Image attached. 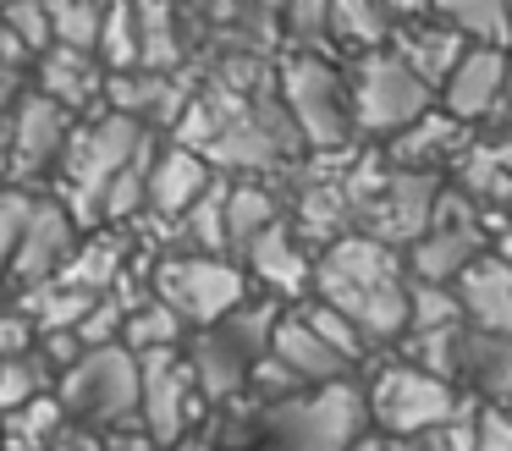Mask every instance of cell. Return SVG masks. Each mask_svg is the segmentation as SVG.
<instances>
[{
  "mask_svg": "<svg viewBox=\"0 0 512 451\" xmlns=\"http://www.w3.org/2000/svg\"><path fill=\"white\" fill-rule=\"evenodd\" d=\"M358 435H369L364 385L331 380L309 385L287 402H259L254 451H347Z\"/></svg>",
  "mask_w": 512,
  "mask_h": 451,
  "instance_id": "obj_1",
  "label": "cell"
},
{
  "mask_svg": "<svg viewBox=\"0 0 512 451\" xmlns=\"http://www.w3.org/2000/svg\"><path fill=\"white\" fill-rule=\"evenodd\" d=\"M144 138H149V127L116 116V110H100V116L72 127L67 149H61V160H56V176H61V204L72 209L78 226L100 220V193L111 187V176L144 149Z\"/></svg>",
  "mask_w": 512,
  "mask_h": 451,
  "instance_id": "obj_2",
  "label": "cell"
},
{
  "mask_svg": "<svg viewBox=\"0 0 512 451\" xmlns=\"http://www.w3.org/2000/svg\"><path fill=\"white\" fill-rule=\"evenodd\" d=\"M149 292L166 308H177V319L188 330H204V325H221L237 303H248L254 281L226 253H166L149 270Z\"/></svg>",
  "mask_w": 512,
  "mask_h": 451,
  "instance_id": "obj_3",
  "label": "cell"
},
{
  "mask_svg": "<svg viewBox=\"0 0 512 451\" xmlns=\"http://www.w3.org/2000/svg\"><path fill=\"white\" fill-rule=\"evenodd\" d=\"M56 396L72 424L89 429H133L138 424V358L116 347H89L72 369L56 374Z\"/></svg>",
  "mask_w": 512,
  "mask_h": 451,
  "instance_id": "obj_4",
  "label": "cell"
},
{
  "mask_svg": "<svg viewBox=\"0 0 512 451\" xmlns=\"http://www.w3.org/2000/svg\"><path fill=\"white\" fill-rule=\"evenodd\" d=\"M364 407H369V429L419 446L430 429H441L463 407V391L452 380H435V374L413 369L408 358H397L364 385Z\"/></svg>",
  "mask_w": 512,
  "mask_h": 451,
  "instance_id": "obj_5",
  "label": "cell"
},
{
  "mask_svg": "<svg viewBox=\"0 0 512 451\" xmlns=\"http://www.w3.org/2000/svg\"><path fill=\"white\" fill-rule=\"evenodd\" d=\"M276 94H281V110L287 121L298 127V138L309 149L331 154V149H347L353 138V110H347V83L325 55L303 50L281 66L276 77Z\"/></svg>",
  "mask_w": 512,
  "mask_h": 451,
  "instance_id": "obj_6",
  "label": "cell"
},
{
  "mask_svg": "<svg viewBox=\"0 0 512 451\" xmlns=\"http://www.w3.org/2000/svg\"><path fill=\"white\" fill-rule=\"evenodd\" d=\"M347 110H353V132L397 138L424 110H435V88H424L391 50H369L353 61V77H347Z\"/></svg>",
  "mask_w": 512,
  "mask_h": 451,
  "instance_id": "obj_7",
  "label": "cell"
},
{
  "mask_svg": "<svg viewBox=\"0 0 512 451\" xmlns=\"http://www.w3.org/2000/svg\"><path fill=\"white\" fill-rule=\"evenodd\" d=\"M479 253H485V215H479V204L463 193V187H441V193H435L430 226H424V237L413 242L402 259H408L413 281L452 286Z\"/></svg>",
  "mask_w": 512,
  "mask_h": 451,
  "instance_id": "obj_8",
  "label": "cell"
},
{
  "mask_svg": "<svg viewBox=\"0 0 512 451\" xmlns=\"http://www.w3.org/2000/svg\"><path fill=\"white\" fill-rule=\"evenodd\" d=\"M204 413H210V407H204L199 385H193V369H188V358H182V347L138 358V429H144L155 446L199 435Z\"/></svg>",
  "mask_w": 512,
  "mask_h": 451,
  "instance_id": "obj_9",
  "label": "cell"
},
{
  "mask_svg": "<svg viewBox=\"0 0 512 451\" xmlns=\"http://www.w3.org/2000/svg\"><path fill=\"white\" fill-rule=\"evenodd\" d=\"M435 193H441V176H424V171H386V182L353 209V231L386 242V248L408 253L413 242L424 237L435 215Z\"/></svg>",
  "mask_w": 512,
  "mask_h": 451,
  "instance_id": "obj_10",
  "label": "cell"
},
{
  "mask_svg": "<svg viewBox=\"0 0 512 451\" xmlns=\"http://www.w3.org/2000/svg\"><path fill=\"white\" fill-rule=\"evenodd\" d=\"M78 121L45 94H23L12 105V154H6V182H34V176L56 171L61 149H67Z\"/></svg>",
  "mask_w": 512,
  "mask_h": 451,
  "instance_id": "obj_11",
  "label": "cell"
},
{
  "mask_svg": "<svg viewBox=\"0 0 512 451\" xmlns=\"http://www.w3.org/2000/svg\"><path fill=\"white\" fill-rule=\"evenodd\" d=\"M78 220H72V209L61 204V198H34V215H28L23 237H17L12 248V264H6V281L17 286V292H28V286L39 281H56V270L72 259V248H78Z\"/></svg>",
  "mask_w": 512,
  "mask_h": 451,
  "instance_id": "obj_12",
  "label": "cell"
},
{
  "mask_svg": "<svg viewBox=\"0 0 512 451\" xmlns=\"http://www.w3.org/2000/svg\"><path fill=\"white\" fill-rule=\"evenodd\" d=\"M507 50H485V44H468L463 61L452 66V77L441 83V110L463 127L485 116H501V88H507Z\"/></svg>",
  "mask_w": 512,
  "mask_h": 451,
  "instance_id": "obj_13",
  "label": "cell"
},
{
  "mask_svg": "<svg viewBox=\"0 0 512 451\" xmlns=\"http://www.w3.org/2000/svg\"><path fill=\"white\" fill-rule=\"evenodd\" d=\"M237 264H243L248 281L270 286V297H303V292H314V259H309V248L292 237L287 220H276V226L259 231V237L237 253Z\"/></svg>",
  "mask_w": 512,
  "mask_h": 451,
  "instance_id": "obj_14",
  "label": "cell"
},
{
  "mask_svg": "<svg viewBox=\"0 0 512 451\" xmlns=\"http://www.w3.org/2000/svg\"><path fill=\"white\" fill-rule=\"evenodd\" d=\"M105 77L111 72L100 66V55L50 44V50L39 55V88L34 94L56 99L67 116H100L105 110Z\"/></svg>",
  "mask_w": 512,
  "mask_h": 451,
  "instance_id": "obj_15",
  "label": "cell"
},
{
  "mask_svg": "<svg viewBox=\"0 0 512 451\" xmlns=\"http://www.w3.org/2000/svg\"><path fill=\"white\" fill-rule=\"evenodd\" d=\"M215 187V171L210 160H204L199 149H182V143H166V149H155V160H149V193H144V209L160 220H177L188 215L193 204H199L204 193Z\"/></svg>",
  "mask_w": 512,
  "mask_h": 451,
  "instance_id": "obj_16",
  "label": "cell"
},
{
  "mask_svg": "<svg viewBox=\"0 0 512 451\" xmlns=\"http://www.w3.org/2000/svg\"><path fill=\"white\" fill-rule=\"evenodd\" d=\"M457 385L474 402L512 407V336L463 325V336H457Z\"/></svg>",
  "mask_w": 512,
  "mask_h": 451,
  "instance_id": "obj_17",
  "label": "cell"
},
{
  "mask_svg": "<svg viewBox=\"0 0 512 451\" xmlns=\"http://www.w3.org/2000/svg\"><path fill=\"white\" fill-rule=\"evenodd\" d=\"M182 105H188V88L171 72H144V66H133V72L105 77V110L138 121V127H149V121H155V127H177Z\"/></svg>",
  "mask_w": 512,
  "mask_h": 451,
  "instance_id": "obj_18",
  "label": "cell"
},
{
  "mask_svg": "<svg viewBox=\"0 0 512 451\" xmlns=\"http://www.w3.org/2000/svg\"><path fill=\"white\" fill-rule=\"evenodd\" d=\"M182 358H188V369H193V385H199L204 407H226V402H237V396L248 391V358L215 325L188 330Z\"/></svg>",
  "mask_w": 512,
  "mask_h": 451,
  "instance_id": "obj_19",
  "label": "cell"
},
{
  "mask_svg": "<svg viewBox=\"0 0 512 451\" xmlns=\"http://www.w3.org/2000/svg\"><path fill=\"white\" fill-rule=\"evenodd\" d=\"M452 292H457V303H463L468 325L512 336V259H501V253H479V259L452 281Z\"/></svg>",
  "mask_w": 512,
  "mask_h": 451,
  "instance_id": "obj_20",
  "label": "cell"
},
{
  "mask_svg": "<svg viewBox=\"0 0 512 451\" xmlns=\"http://www.w3.org/2000/svg\"><path fill=\"white\" fill-rule=\"evenodd\" d=\"M463 121H452L446 110H424L413 127H402L386 149L391 171H424V176H441L446 160H463Z\"/></svg>",
  "mask_w": 512,
  "mask_h": 451,
  "instance_id": "obj_21",
  "label": "cell"
},
{
  "mask_svg": "<svg viewBox=\"0 0 512 451\" xmlns=\"http://www.w3.org/2000/svg\"><path fill=\"white\" fill-rule=\"evenodd\" d=\"M386 50L397 55V61L408 66L424 88H441L446 77H452V66L463 61L468 44L457 39L446 22H397V28H391V39H386Z\"/></svg>",
  "mask_w": 512,
  "mask_h": 451,
  "instance_id": "obj_22",
  "label": "cell"
},
{
  "mask_svg": "<svg viewBox=\"0 0 512 451\" xmlns=\"http://www.w3.org/2000/svg\"><path fill=\"white\" fill-rule=\"evenodd\" d=\"M270 352H276L281 363H287L292 374H298L303 385H331V380H347V369L353 363L336 358L331 347H325L320 336H314V325L298 314V308H287L276 325V336H270Z\"/></svg>",
  "mask_w": 512,
  "mask_h": 451,
  "instance_id": "obj_23",
  "label": "cell"
},
{
  "mask_svg": "<svg viewBox=\"0 0 512 451\" xmlns=\"http://www.w3.org/2000/svg\"><path fill=\"white\" fill-rule=\"evenodd\" d=\"M122 275H127V237H116V231H94L89 242L72 248V259L56 270V281L100 297V292H116Z\"/></svg>",
  "mask_w": 512,
  "mask_h": 451,
  "instance_id": "obj_24",
  "label": "cell"
},
{
  "mask_svg": "<svg viewBox=\"0 0 512 451\" xmlns=\"http://www.w3.org/2000/svg\"><path fill=\"white\" fill-rule=\"evenodd\" d=\"M276 220H287V215H281V193L265 176H243V182L226 187V253H243Z\"/></svg>",
  "mask_w": 512,
  "mask_h": 451,
  "instance_id": "obj_25",
  "label": "cell"
},
{
  "mask_svg": "<svg viewBox=\"0 0 512 451\" xmlns=\"http://www.w3.org/2000/svg\"><path fill=\"white\" fill-rule=\"evenodd\" d=\"M430 11L463 44H485V50L512 44V0H430Z\"/></svg>",
  "mask_w": 512,
  "mask_h": 451,
  "instance_id": "obj_26",
  "label": "cell"
},
{
  "mask_svg": "<svg viewBox=\"0 0 512 451\" xmlns=\"http://www.w3.org/2000/svg\"><path fill=\"white\" fill-rule=\"evenodd\" d=\"M188 341V325L177 319V308H166L155 292H144L138 303H127L122 319V347L133 358H149V352H177Z\"/></svg>",
  "mask_w": 512,
  "mask_h": 451,
  "instance_id": "obj_27",
  "label": "cell"
},
{
  "mask_svg": "<svg viewBox=\"0 0 512 451\" xmlns=\"http://www.w3.org/2000/svg\"><path fill=\"white\" fill-rule=\"evenodd\" d=\"M61 429H67V407L56 391H45L12 413H0V451H50Z\"/></svg>",
  "mask_w": 512,
  "mask_h": 451,
  "instance_id": "obj_28",
  "label": "cell"
},
{
  "mask_svg": "<svg viewBox=\"0 0 512 451\" xmlns=\"http://www.w3.org/2000/svg\"><path fill=\"white\" fill-rule=\"evenodd\" d=\"M281 314H287V308H281L276 297H248V303H237L215 330H221V336L232 341L248 363H254V358H265V352H270V336H276Z\"/></svg>",
  "mask_w": 512,
  "mask_h": 451,
  "instance_id": "obj_29",
  "label": "cell"
},
{
  "mask_svg": "<svg viewBox=\"0 0 512 451\" xmlns=\"http://www.w3.org/2000/svg\"><path fill=\"white\" fill-rule=\"evenodd\" d=\"M171 231H177L182 253H226V182L210 187L188 215L171 220Z\"/></svg>",
  "mask_w": 512,
  "mask_h": 451,
  "instance_id": "obj_30",
  "label": "cell"
},
{
  "mask_svg": "<svg viewBox=\"0 0 512 451\" xmlns=\"http://www.w3.org/2000/svg\"><path fill=\"white\" fill-rule=\"evenodd\" d=\"M463 303L452 286L435 281H413L408 275V336H430V330H463Z\"/></svg>",
  "mask_w": 512,
  "mask_h": 451,
  "instance_id": "obj_31",
  "label": "cell"
},
{
  "mask_svg": "<svg viewBox=\"0 0 512 451\" xmlns=\"http://www.w3.org/2000/svg\"><path fill=\"white\" fill-rule=\"evenodd\" d=\"M331 39L358 44V50H386L391 17L375 0H331Z\"/></svg>",
  "mask_w": 512,
  "mask_h": 451,
  "instance_id": "obj_32",
  "label": "cell"
},
{
  "mask_svg": "<svg viewBox=\"0 0 512 451\" xmlns=\"http://www.w3.org/2000/svg\"><path fill=\"white\" fill-rule=\"evenodd\" d=\"M105 6H111V0H45V11H50V39L67 44V50H89V55H94V39H100Z\"/></svg>",
  "mask_w": 512,
  "mask_h": 451,
  "instance_id": "obj_33",
  "label": "cell"
},
{
  "mask_svg": "<svg viewBox=\"0 0 512 451\" xmlns=\"http://www.w3.org/2000/svg\"><path fill=\"white\" fill-rule=\"evenodd\" d=\"M94 55H100L105 72H133V66H138V17H133L127 0H111V6H105Z\"/></svg>",
  "mask_w": 512,
  "mask_h": 451,
  "instance_id": "obj_34",
  "label": "cell"
},
{
  "mask_svg": "<svg viewBox=\"0 0 512 451\" xmlns=\"http://www.w3.org/2000/svg\"><path fill=\"white\" fill-rule=\"evenodd\" d=\"M56 391V374L39 352H12V358H0V413H12V407L34 402V396Z\"/></svg>",
  "mask_w": 512,
  "mask_h": 451,
  "instance_id": "obj_35",
  "label": "cell"
},
{
  "mask_svg": "<svg viewBox=\"0 0 512 451\" xmlns=\"http://www.w3.org/2000/svg\"><path fill=\"white\" fill-rule=\"evenodd\" d=\"M457 176H463V193L474 198V204H512V176L490 160L485 143H479V149H463Z\"/></svg>",
  "mask_w": 512,
  "mask_h": 451,
  "instance_id": "obj_36",
  "label": "cell"
},
{
  "mask_svg": "<svg viewBox=\"0 0 512 451\" xmlns=\"http://www.w3.org/2000/svg\"><path fill=\"white\" fill-rule=\"evenodd\" d=\"M298 314L309 319V325H314V336H320L325 347L336 352V358H347V363L369 358V341L358 336V330H353V319H347V314H336L331 303H320V297H309V303H303Z\"/></svg>",
  "mask_w": 512,
  "mask_h": 451,
  "instance_id": "obj_37",
  "label": "cell"
},
{
  "mask_svg": "<svg viewBox=\"0 0 512 451\" xmlns=\"http://www.w3.org/2000/svg\"><path fill=\"white\" fill-rule=\"evenodd\" d=\"M122 319H127V297L122 292H100L89 303V314L72 325V336L83 341V352L89 347H116V341H122Z\"/></svg>",
  "mask_w": 512,
  "mask_h": 451,
  "instance_id": "obj_38",
  "label": "cell"
},
{
  "mask_svg": "<svg viewBox=\"0 0 512 451\" xmlns=\"http://www.w3.org/2000/svg\"><path fill=\"white\" fill-rule=\"evenodd\" d=\"M34 187H23V182H6L0 187V275H6V264H12V248H17V237H23V226H28V215H34Z\"/></svg>",
  "mask_w": 512,
  "mask_h": 451,
  "instance_id": "obj_39",
  "label": "cell"
},
{
  "mask_svg": "<svg viewBox=\"0 0 512 451\" xmlns=\"http://www.w3.org/2000/svg\"><path fill=\"white\" fill-rule=\"evenodd\" d=\"M0 17H6V28H12L34 55H45L50 44H56V39H50V11H45V0H12V6H0Z\"/></svg>",
  "mask_w": 512,
  "mask_h": 451,
  "instance_id": "obj_40",
  "label": "cell"
},
{
  "mask_svg": "<svg viewBox=\"0 0 512 451\" xmlns=\"http://www.w3.org/2000/svg\"><path fill=\"white\" fill-rule=\"evenodd\" d=\"M281 11H287V33L303 39V44H314V39L331 33V0H287Z\"/></svg>",
  "mask_w": 512,
  "mask_h": 451,
  "instance_id": "obj_41",
  "label": "cell"
},
{
  "mask_svg": "<svg viewBox=\"0 0 512 451\" xmlns=\"http://www.w3.org/2000/svg\"><path fill=\"white\" fill-rule=\"evenodd\" d=\"M34 341H39V330L28 325V314L23 308H0V358H12V352H34Z\"/></svg>",
  "mask_w": 512,
  "mask_h": 451,
  "instance_id": "obj_42",
  "label": "cell"
},
{
  "mask_svg": "<svg viewBox=\"0 0 512 451\" xmlns=\"http://www.w3.org/2000/svg\"><path fill=\"white\" fill-rule=\"evenodd\" d=\"M23 66H34V50H28V44L17 39L12 28H6V17H0V72H6V77H23Z\"/></svg>",
  "mask_w": 512,
  "mask_h": 451,
  "instance_id": "obj_43",
  "label": "cell"
},
{
  "mask_svg": "<svg viewBox=\"0 0 512 451\" xmlns=\"http://www.w3.org/2000/svg\"><path fill=\"white\" fill-rule=\"evenodd\" d=\"M105 451H160V446L133 424V429H105Z\"/></svg>",
  "mask_w": 512,
  "mask_h": 451,
  "instance_id": "obj_44",
  "label": "cell"
},
{
  "mask_svg": "<svg viewBox=\"0 0 512 451\" xmlns=\"http://www.w3.org/2000/svg\"><path fill=\"white\" fill-rule=\"evenodd\" d=\"M380 11H386L391 17V28H397V22H419L424 11H430V0H375Z\"/></svg>",
  "mask_w": 512,
  "mask_h": 451,
  "instance_id": "obj_45",
  "label": "cell"
},
{
  "mask_svg": "<svg viewBox=\"0 0 512 451\" xmlns=\"http://www.w3.org/2000/svg\"><path fill=\"white\" fill-rule=\"evenodd\" d=\"M347 451H413L408 440H391V435H380V429H369V435H358Z\"/></svg>",
  "mask_w": 512,
  "mask_h": 451,
  "instance_id": "obj_46",
  "label": "cell"
},
{
  "mask_svg": "<svg viewBox=\"0 0 512 451\" xmlns=\"http://www.w3.org/2000/svg\"><path fill=\"white\" fill-rule=\"evenodd\" d=\"M485 149H490V160H496V165H501V171H507V176H512V127H507V132H501V138H496V143H485Z\"/></svg>",
  "mask_w": 512,
  "mask_h": 451,
  "instance_id": "obj_47",
  "label": "cell"
},
{
  "mask_svg": "<svg viewBox=\"0 0 512 451\" xmlns=\"http://www.w3.org/2000/svg\"><path fill=\"white\" fill-rule=\"evenodd\" d=\"M160 451H221V446L199 429V435H182V440H171V446H160Z\"/></svg>",
  "mask_w": 512,
  "mask_h": 451,
  "instance_id": "obj_48",
  "label": "cell"
},
{
  "mask_svg": "<svg viewBox=\"0 0 512 451\" xmlns=\"http://www.w3.org/2000/svg\"><path fill=\"white\" fill-rule=\"evenodd\" d=\"M17 99H23V94H17V77H6V72H0V116H6V110H12Z\"/></svg>",
  "mask_w": 512,
  "mask_h": 451,
  "instance_id": "obj_49",
  "label": "cell"
},
{
  "mask_svg": "<svg viewBox=\"0 0 512 451\" xmlns=\"http://www.w3.org/2000/svg\"><path fill=\"white\" fill-rule=\"evenodd\" d=\"M501 116H507V127H512V61H507V88H501Z\"/></svg>",
  "mask_w": 512,
  "mask_h": 451,
  "instance_id": "obj_50",
  "label": "cell"
},
{
  "mask_svg": "<svg viewBox=\"0 0 512 451\" xmlns=\"http://www.w3.org/2000/svg\"><path fill=\"white\" fill-rule=\"evenodd\" d=\"M496 253H501V259H512V231H501V248Z\"/></svg>",
  "mask_w": 512,
  "mask_h": 451,
  "instance_id": "obj_51",
  "label": "cell"
},
{
  "mask_svg": "<svg viewBox=\"0 0 512 451\" xmlns=\"http://www.w3.org/2000/svg\"><path fill=\"white\" fill-rule=\"evenodd\" d=\"M254 6H259V11H281L287 0H254Z\"/></svg>",
  "mask_w": 512,
  "mask_h": 451,
  "instance_id": "obj_52",
  "label": "cell"
},
{
  "mask_svg": "<svg viewBox=\"0 0 512 451\" xmlns=\"http://www.w3.org/2000/svg\"><path fill=\"white\" fill-rule=\"evenodd\" d=\"M0 6H12V0H0Z\"/></svg>",
  "mask_w": 512,
  "mask_h": 451,
  "instance_id": "obj_53",
  "label": "cell"
}]
</instances>
